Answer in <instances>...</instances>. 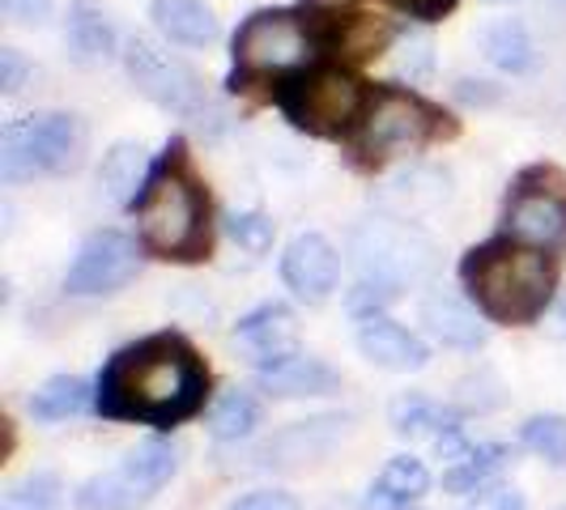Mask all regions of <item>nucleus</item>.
Instances as JSON below:
<instances>
[{
  "label": "nucleus",
  "instance_id": "f257e3e1",
  "mask_svg": "<svg viewBox=\"0 0 566 510\" xmlns=\"http://www.w3.org/2000/svg\"><path fill=\"white\" fill-rule=\"evenodd\" d=\"M205 366L179 337H149L119 349L98 379V413L119 422L175 425L205 400Z\"/></svg>",
  "mask_w": 566,
  "mask_h": 510
},
{
  "label": "nucleus",
  "instance_id": "f03ea898",
  "mask_svg": "<svg viewBox=\"0 0 566 510\" xmlns=\"http://www.w3.org/2000/svg\"><path fill=\"white\" fill-rule=\"evenodd\" d=\"M473 302L499 323H533L554 298V264L528 243H485L460 264Z\"/></svg>",
  "mask_w": 566,
  "mask_h": 510
},
{
  "label": "nucleus",
  "instance_id": "7ed1b4c3",
  "mask_svg": "<svg viewBox=\"0 0 566 510\" xmlns=\"http://www.w3.org/2000/svg\"><path fill=\"white\" fill-rule=\"evenodd\" d=\"M142 243L163 259H200L209 252V217L197 183L179 170H163L137 204Z\"/></svg>",
  "mask_w": 566,
  "mask_h": 510
},
{
  "label": "nucleus",
  "instance_id": "20e7f679",
  "mask_svg": "<svg viewBox=\"0 0 566 510\" xmlns=\"http://www.w3.org/2000/svg\"><path fill=\"white\" fill-rule=\"evenodd\" d=\"M85 149V132L73 115H30L13 119L0 132V179L22 183L34 174H56V170L77 167Z\"/></svg>",
  "mask_w": 566,
  "mask_h": 510
},
{
  "label": "nucleus",
  "instance_id": "39448f33",
  "mask_svg": "<svg viewBox=\"0 0 566 510\" xmlns=\"http://www.w3.org/2000/svg\"><path fill=\"white\" fill-rule=\"evenodd\" d=\"M354 259H358V281L379 285L397 298V289L418 285L434 268V243L409 222L375 217L354 230Z\"/></svg>",
  "mask_w": 566,
  "mask_h": 510
},
{
  "label": "nucleus",
  "instance_id": "423d86ee",
  "mask_svg": "<svg viewBox=\"0 0 566 510\" xmlns=\"http://www.w3.org/2000/svg\"><path fill=\"white\" fill-rule=\"evenodd\" d=\"M175 447L167 438H145L115 464L77 489V510H133L149 502L175 477Z\"/></svg>",
  "mask_w": 566,
  "mask_h": 510
},
{
  "label": "nucleus",
  "instance_id": "0eeeda50",
  "mask_svg": "<svg viewBox=\"0 0 566 510\" xmlns=\"http://www.w3.org/2000/svg\"><path fill=\"white\" fill-rule=\"evenodd\" d=\"M363 107H367L363 82L340 73V68H319V73H307V77H294L282 89V111L298 128L315 132V137L345 132L363 115Z\"/></svg>",
  "mask_w": 566,
  "mask_h": 510
},
{
  "label": "nucleus",
  "instance_id": "6e6552de",
  "mask_svg": "<svg viewBox=\"0 0 566 510\" xmlns=\"http://www.w3.org/2000/svg\"><path fill=\"white\" fill-rule=\"evenodd\" d=\"M312 60V30L290 9H260L234 34L239 73H290Z\"/></svg>",
  "mask_w": 566,
  "mask_h": 510
},
{
  "label": "nucleus",
  "instance_id": "1a4fd4ad",
  "mask_svg": "<svg viewBox=\"0 0 566 510\" xmlns=\"http://www.w3.org/2000/svg\"><path fill=\"white\" fill-rule=\"evenodd\" d=\"M128 77L137 82L149 103H158L163 111H175L184 119H200L209 111V94L200 77L179 56L163 52L154 39H133L128 43ZM205 124V119H200Z\"/></svg>",
  "mask_w": 566,
  "mask_h": 510
},
{
  "label": "nucleus",
  "instance_id": "9d476101",
  "mask_svg": "<svg viewBox=\"0 0 566 510\" xmlns=\"http://www.w3.org/2000/svg\"><path fill=\"white\" fill-rule=\"evenodd\" d=\"M434 128H439V115L430 111L422 98L384 89L363 119V149L370 158L375 153H409V149L426 145Z\"/></svg>",
  "mask_w": 566,
  "mask_h": 510
},
{
  "label": "nucleus",
  "instance_id": "9b49d317",
  "mask_svg": "<svg viewBox=\"0 0 566 510\" xmlns=\"http://www.w3.org/2000/svg\"><path fill=\"white\" fill-rule=\"evenodd\" d=\"M554 170H533L520 179L507 204V234L528 247H554L566 238V183L549 188Z\"/></svg>",
  "mask_w": 566,
  "mask_h": 510
},
{
  "label": "nucleus",
  "instance_id": "f8f14e48",
  "mask_svg": "<svg viewBox=\"0 0 566 510\" xmlns=\"http://www.w3.org/2000/svg\"><path fill=\"white\" fill-rule=\"evenodd\" d=\"M137 243L119 230H98L85 238V247L77 252L73 268H69V294H112L119 285H128L137 277Z\"/></svg>",
  "mask_w": 566,
  "mask_h": 510
},
{
  "label": "nucleus",
  "instance_id": "ddd939ff",
  "mask_svg": "<svg viewBox=\"0 0 566 510\" xmlns=\"http://www.w3.org/2000/svg\"><path fill=\"white\" fill-rule=\"evenodd\" d=\"M282 277L303 302H324L340 277V259L333 243L324 234H298L282 255Z\"/></svg>",
  "mask_w": 566,
  "mask_h": 510
},
{
  "label": "nucleus",
  "instance_id": "4468645a",
  "mask_svg": "<svg viewBox=\"0 0 566 510\" xmlns=\"http://www.w3.org/2000/svg\"><path fill=\"white\" fill-rule=\"evenodd\" d=\"M358 349H363L367 362H375V366H384V370H397V374H409V370L426 366L422 340L413 337L409 328L384 319V315L363 319V328H358Z\"/></svg>",
  "mask_w": 566,
  "mask_h": 510
},
{
  "label": "nucleus",
  "instance_id": "2eb2a0df",
  "mask_svg": "<svg viewBox=\"0 0 566 510\" xmlns=\"http://www.w3.org/2000/svg\"><path fill=\"white\" fill-rule=\"evenodd\" d=\"M260 387L269 396L282 400H298V396H324L337 387V370H328L315 358H303V353H285V358H273L260 366Z\"/></svg>",
  "mask_w": 566,
  "mask_h": 510
},
{
  "label": "nucleus",
  "instance_id": "dca6fc26",
  "mask_svg": "<svg viewBox=\"0 0 566 510\" xmlns=\"http://www.w3.org/2000/svg\"><path fill=\"white\" fill-rule=\"evenodd\" d=\"M422 323L443 340V344H455V349H478L485 340V328H482V319H478V311H473L469 302H460L455 294H443V289H434V294L422 298Z\"/></svg>",
  "mask_w": 566,
  "mask_h": 510
},
{
  "label": "nucleus",
  "instance_id": "f3484780",
  "mask_svg": "<svg viewBox=\"0 0 566 510\" xmlns=\"http://www.w3.org/2000/svg\"><path fill=\"white\" fill-rule=\"evenodd\" d=\"M154 26L184 47H205L218 39V18L200 0H154Z\"/></svg>",
  "mask_w": 566,
  "mask_h": 510
},
{
  "label": "nucleus",
  "instance_id": "a211bd4d",
  "mask_svg": "<svg viewBox=\"0 0 566 510\" xmlns=\"http://www.w3.org/2000/svg\"><path fill=\"white\" fill-rule=\"evenodd\" d=\"M115 52V30L103 18V9H94L90 0H77L73 13H69V56L94 68V64H107Z\"/></svg>",
  "mask_w": 566,
  "mask_h": 510
},
{
  "label": "nucleus",
  "instance_id": "6ab92c4d",
  "mask_svg": "<svg viewBox=\"0 0 566 510\" xmlns=\"http://www.w3.org/2000/svg\"><path fill=\"white\" fill-rule=\"evenodd\" d=\"M234 337L243 340V344H252L255 353L264 358V362H273V358H285V353H294V315L285 311L282 302H269V307H260L252 311L239 328H234Z\"/></svg>",
  "mask_w": 566,
  "mask_h": 510
},
{
  "label": "nucleus",
  "instance_id": "aec40b11",
  "mask_svg": "<svg viewBox=\"0 0 566 510\" xmlns=\"http://www.w3.org/2000/svg\"><path fill=\"white\" fill-rule=\"evenodd\" d=\"M426 477L422 459H413V455H397V459H388V468L379 472V481L375 489L367 493V510H405L418 493H426Z\"/></svg>",
  "mask_w": 566,
  "mask_h": 510
},
{
  "label": "nucleus",
  "instance_id": "412c9836",
  "mask_svg": "<svg viewBox=\"0 0 566 510\" xmlns=\"http://www.w3.org/2000/svg\"><path fill=\"white\" fill-rule=\"evenodd\" d=\"M340 417H315V422H298L290 425L285 434H277L269 443V455H277V464H303V459H319L337 443L340 434Z\"/></svg>",
  "mask_w": 566,
  "mask_h": 510
},
{
  "label": "nucleus",
  "instance_id": "4be33fe9",
  "mask_svg": "<svg viewBox=\"0 0 566 510\" xmlns=\"http://www.w3.org/2000/svg\"><path fill=\"white\" fill-rule=\"evenodd\" d=\"M145 174V149L133 141L112 145V153L103 158L98 167V188L112 204H133L137 200V188H142Z\"/></svg>",
  "mask_w": 566,
  "mask_h": 510
},
{
  "label": "nucleus",
  "instance_id": "5701e85b",
  "mask_svg": "<svg viewBox=\"0 0 566 510\" xmlns=\"http://www.w3.org/2000/svg\"><path fill=\"white\" fill-rule=\"evenodd\" d=\"M392 429L400 438H434V443H443V438L455 434V417L422 396H400L392 404Z\"/></svg>",
  "mask_w": 566,
  "mask_h": 510
},
{
  "label": "nucleus",
  "instance_id": "b1692460",
  "mask_svg": "<svg viewBox=\"0 0 566 510\" xmlns=\"http://www.w3.org/2000/svg\"><path fill=\"white\" fill-rule=\"evenodd\" d=\"M90 400V387H85L77 374H60V379H48L34 396H30V413L39 422H64V417H77Z\"/></svg>",
  "mask_w": 566,
  "mask_h": 510
},
{
  "label": "nucleus",
  "instance_id": "393cba45",
  "mask_svg": "<svg viewBox=\"0 0 566 510\" xmlns=\"http://www.w3.org/2000/svg\"><path fill=\"white\" fill-rule=\"evenodd\" d=\"M482 47L490 64H499V68H507V73H524V68H533V39H528V30L520 26V22H499V26H490L482 34Z\"/></svg>",
  "mask_w": 566,
  "mask_h": 510
},
{
  "label": "nucleus",
  "instance_id": "a878e982",
  "mask_svg": "<svg viewBox=\"0 0 566 510\" xmlns=\"http://www.w3.org/2000/svg\"><path fill=\"white\" fill-rule=\"evenodd\" d=\"M60 498H64V485L56 472H30L4 489L0 510H60Z\"/></svg>",
  "mask_w": 566,
  "mask_h": 510
},
{
  "label": "nucleus",
  "instance_id": "bb28decb",
  "mask_svg": "<svg viewBox=\"0 0 566 510\" xmlns=\"http://www.w3.org/2000/svg\"><path fill=\"white\" fill-rule=\"evenodd\" d=\"M503 459H507L503 447H478V451H469L464 459H455V468L443 472V489H452V493H473V489H482V485L503 468Z\"/></svg>",
  "mask_w": 566,
  "mask_h": 510
},
{
  "label": "nucleus",
  "instance_id": "cd10ccee",
  "mask_svg": "<svg viewBox=\"0 0 566 510\" xmlns=\"http://www.w3.org/2000/svg\"><path fill=\"white\" fill-rule=\"evenodd\" d=\"M260 422V404H255L248 392H227V396L213 404V413H209V429H213V438H243V434H252V425Z\"/></svg>",
  "mask_w": 566,
  "mask_h": 510
},
{
  "label": "nucleus",
  "instance_id": "c85d7f7f",
  "mask_svg": "<svg viewBox=\"0 0 566 510\" xmlns=\"http://www.w3.org/2000/svg\"><path fill=\"white\" fill-rule=\"evenodd\" d=\"M430 47H434V43H430V34H422V30L405 34L397 47H392V73L409 77V82H422L426 73L434 68V52H430Z\"/></svg>",
  "mask_w": 566,
  "mask_h": 510
},
{
  "label": "nucleus",
  "instance_id": "c756f323",
  "mask_svg": "<svg viewBox=\"0 0 566 510\" xmlns=\"http://www.w3.org/2000/svg\"><path fill=\"white\" fill-rule=\"evenodd\" d=\"M524 443H528L537 455H545L549 464L566 468V422L563 417H554V413L533 417V422L524 425Z\"/></svg>",
  "mask_w": 566,
  "mask_h": 510
},
{
  "label": "nucleus",
  "instance_id": "7c9ffc66",
  "mask_svg": "<svg viewBox=\"0 0 566 510\" xmlns=\"http://www.w3.org/2000/svg\"><path fill=\"white\" fill-rule=\"evenodd\" d=\"M227 230H230V238H234L239 247H248L252 255L273 247V222H269L264 213H230Z\"/></svg>",
  "mask_w": 566,
  "mask_h": 510
},
{
  "label": "nucleus",
  "instance_id": "2f4dec72",
  "mask_svg": "<svg viewBox=\"0 0 566 510\" xmlns=\"http://www.w3.org/2000/svg\"><path fill=\"white\" fill-rule=\"evenodd\" d=\"M230 510H298V502H294L290 493H277V489H260V493L239 498Z\"/></svg>",
  "mask_w": 566,
  "mask_h": 510
},
{
  "label": "nucleus",
  "instance_id": "473e14b6",
  "mask_svg": "<svg viewBox=\"0 0 566 510\" xmlns=\"http://www.w3.org/2000/svg\"><path fill=\"white\" fill-rule=\"evenodd\" d=\"M400 13H409V18H418V22H434V18H443V13H452L455 0H392Z\"/></svg>",
  "mask_w": 566,
  "mask_h": 510
},
{
  "label": "nucleus",
  "instance_id": "72a5a7b5",
  "mask_svg": "<svg viewBox=\"0 0 566 510\" xmlns=\"http://www.w3.org/2000/svg\"><path fill=\"white\" fill-rule=\"evenodd\" d=\"M22 82H27V60H22V52L0 47V85L13 94V89H22Z\"/></svg>",
  "mask_w": 566,
  "mask_h": 510
},
{
  "label": "nucleus",
  "instance_id": "f704fd0d",
  "mask_svg": "<svg viewBox=\"0 0 566 510\" xmlns=\"http://www.w3.org/2000/svg\"><path fill=\"white\" fill-rule=\"evenodd\" d=\"M0 4H4V13H9L13 22H27V26L43 22V18L52 13V0H0Z\"/></svg>",
  "mask_w": 566,
  "mask_h": 510
},
{
  "label": "nucleus",
  "instance_id": "c9c22d12",
  "mask_svg": "<svg viewBox=\"0 0 566 510\" xmlns=\"http://www.w3.org/2000/svg\"><path fill=\"white\" fill-rule=\"evenodd\" d=\"M473 510H524L520 489H485Z\"/></svg>",
  "mask_w": 566,
  "mask_h": 510
},
{
  "label": "nucleus",
  "instance_id": "e433bc0d",
  "mask_svg": "<svg viewBox=\"0 0 566 510\" xmlns=\"http://www.w3.org/2000/svg\"><path fill=\"white\" fill-rule=\"evenodd\" d=\"M554 337H566V307H563V315H558V328H554Z\"/></svg>",
  "mask_w": 566,
  "mask_h": 510
},
{
  "label": "nucleus",
  "instance_id": "4c0bfd02",
  "mask_svg": "<svg viewBox=\"0 0 566 510\" xmlns=\"http://www.w3.org/2000/svg\"><path fill=\"white\" fill-rule=\"evenodd\" d=\"M315 4H345V0H315Z\"/></svg>",
  "mask_w": 566,
  "mask_h": 510
},
{
  "label": "nucleus",
  "instance_id": "58836bf2",
  "mask_svg": "<svg viewBox=\"0 0 566 510\" xmlns=\"http://www.w3.org/2000/svg\"><path fill=\"white\" fill-rule=\"evenodd\" d=\"M485 4H511V0H485Z\"/></svg>",
  "mask_w": 566,
  "mask_h": 510
},
{
  "label": "nucleus",
  "instance_id": "ea45409f",
  "mask_svg": "<svg viewBox=\"0 0 566 510\" xmlns=\"http://www.w3.org/2000/svg\"><path fill=\"white\" fill-rule=\"evenodd\" d=\"M563 510H566V507H563Z\"/></svg>",
  "mask_w": 566,
  "mask_h": 510
}]
</instances>
